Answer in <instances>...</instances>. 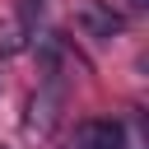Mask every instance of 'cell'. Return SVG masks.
Returning <instances> with one entry per match:
<instances>
[{
    "mask_svg": "<svg viewBox=\"0 0 149 149\" xmlns=\"http://www.w3.org/2000/svg\"><path fill=\"white\" fill-rule=\"evenodd\" d=\"M23 47H28V28H19L14 19H9V23H0V61L19 56Z\"/></svg>",
    "mask_w": 149,
    "mask_h": 149,
    "instance_id": "5",
    "label": "cell"
},
{
    "mask_svg": "<svg viewBox=\"0 0 149 149\" xmlns=\"http://www.w3.org/2000/svg\"><path fill=\"white\" fill-rule=\"evenodd\" d=\"M42 9H47V5H42V0H19V19H14V23H19V28H28V33H33V23H37V19H42Z\"/></svg>",
    "mask_w": 149,
    "mask_h": 149,
    "instance_id": "6",
    "label": "cell"
},
{
    "mask_svg": "<svg viewBox=\"0 0 149 149\" xmlns=\"http://www.w3.org/2000/svg\"><path fill=\"white\" fill-rule=\"evenodd\" d=\"M61 107H65V84H42V88L33 93V102H28V130H33V135H47V130L56 126Z\"/></svg>",
    "mask_w": 149,
    "mask_h": 149,
    "instance_id": "2",
    "label": "cell"
},
{
    "mask_svg": "<svg viewBox=\"0 0 149 149\" xmlns=\"http://www.w3.org/2000/svg\"><path fill=\"white\" fill-rule=\"evenodd\" d=\"M65 37L61 33H42L37 37V70H42V84H65Z\"/></svg>",
    "mask_w": 149,
    "mask_h": 149,
    "instance_id": "4",
    "label": "cell"
},
{
    "mask_svg": "<svg viewBox=\"0 0 149 149\" xmlns=\"http://www.w3.org/2000/svg\"><path fill=\"white\" fill-rule=\"evenodd\" d=\"M74 23H79V28H84V37H93V42H112V37L126 28V19H121L107 0H88V5H79Z\"/></svg>",
    "mask_w": 149,
    "mask_h": 149,
    "instance_id": "1",
    "label": "cell"
},
{
    "mask_svg": "<svg viewBox=\"0 0 149 149\" xmlns=\"http://www.w3.org/2000/svg\"><path fill=\"white\" fill-rule=\"evenodd\" d=\"M74 149H130L121 121H84L74 130Z\"/></svg>",
    "mask_w": 149,
    "mask_h": 149,
    "instance_id": "3",
    "label": "cell"
},
{
    "mask_svg": "<svg viewBox=\"0 0 149 149\" xmlns=\"http://www.w3.org/2000/svg\"><path fill=\"white\" fill-rule=\"evenodd\" d=\"M144 5H149V0H130V9H144Z\"/></svg>",
    "mask_w": 149,
    "mask_h": 149,
    "instance_id": "7",
    "label": "cell"
}]
</instances>
